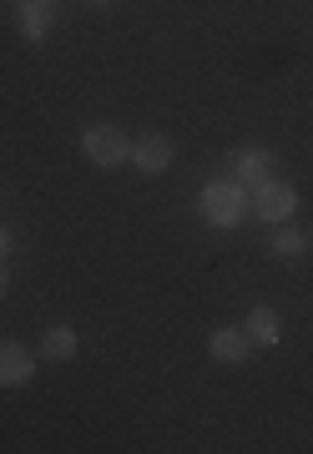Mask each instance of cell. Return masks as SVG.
<instances>
[{"mask_svg":"<svg viewBox=\"0 0 313 454\" xmlns=\"http://www.w3.org/2000/svg\"><path fill=\"white\" fill-rule=\"evenodd\" d=\"M35 369V358L20 343H0V384H26Z\"/></svg>","mask_w":313,"mask_h":454,"instance_id":"277c9868","label":"cell"},{"mask_svg":"<svg viewBox=\"0 0 313 454\" xmlns=\"http://www.w3.org/2000/svg\"><path fill=\"white\" fill-rule=\"evenodd\" d=\"M293 207H298V192L288 187V182H258L253 187V212L263 217V223H283V217H293Z\"/></svg>","mask_w":313,"mask_h":454,"instance_id":"7a4b0ae2","label":"cell"},{"mask_svg":"<svg viewBox=\"0 0 313 454\" xmlns=\"http://www.w3.org/2000/svg\"><path fill=\"white\" fill-rule=\"evenodd\" d=\"M202 212H207L217 227L243 223L247 217V187L243 182H217V187H207V192H202Z\"/></svg>","mask_w":313,"mask_h":454,"instance_id":"6da1fadb","label":"cell"},{"mask_svg":"<svg viewBox=\"0 0 313 454\" xmlns=\"http://www.w3.org/2000/svg\"><path fill=\"white\" fill-rule=\"evenodd\" d=\"M86 157H91V162L97 167H116V162H127V137H121V131L116 127H91L86 131Z\"/></svg>","mask_w":313,"mask_h":454,"instance_id":"3957f363","label":"cell"},{"mask_svg":"<svg viewBox=\"0 0 313 454\" xmlns=\"http://www.w3.org/2000/svg\"><path fill=\"white\" fill-rule=\"evenodd\" d=\"M41 354H46V358H71V354H76V333H67V328H51L46 343H41Z\"/></svg>","mask_w":313,"mask_h":454,"instance_id":"9c48e42d","label":"cell"},{"mask_svg":"<svg viewBox=\"0 0 313 454\" xmlns=\"http://www.w3.org/2000/svg\"><path fill=\"white\" fill-rule=\"evenodd\" d=\"M232 182H243V187L268 182V152H238L232 157Z\"/></svg>","mask_w":313,"mask_h":454,"instance_id":"8992f818","label":"cell"},{"mask_svg":"<svg viewBox=\"0 0 313 454\" xmlns=\"http://www.w3.org/2000/svg\"><path fill=\"white\" fill-rule=\"evenodd\" d=\"M213 358H223V364H243L247 358V339L238 333V328H223V333H213Z\"/></svg>","mask_w":313,"mask_h":454,"instance_id":"52a82bcc","label":"cell"},{"mask_svg":"<svg viewBox=\"0 0 313 454\" xmlns=\"http://www.w3.org/2000/svg\"><path fill=\"white\" fill-rule=\"evenodd\" d=\"M5 283H11V278H5V268H0V293H5Z\"/></svg>","mask_w":313,"mask_h":454,"instance_id":"5bb4252c","label":"cell"},{"mask_svg":"<svg viewBox=\"0 0 313 454\" xmlns=\"http://www.w3.org/2000/svg\"><path fill=\"white\" fill-rule=\"evenodd\" d=\"M97 5H106V0H97Z\"/></svg>","mask_w":313,"mask_h":454,"instance_id":"9a60e30c","label":"cell"},{"mask_svg":"<svg viewBox=\"0 0 313 454\" xmlns=\"http://www.w3.org/2000/svg\"><path fill=\"white\" fill-rule=\"evenodd\" d=\"M283 324H278V313L273 309H253L247 313V339H258V343H278Z\"/></svg>","mask_w":313,"mask_h":454,"instance_id":"ba28073f","label":"cell"},{"mask_svg":"<svg viewBox=\"0 0 313 454\" xmlns=\"http://www.w3.org/2000/svg\"><path fill=\"white\" fill-rule=\"evenodd\" d=\"M303 247H309V238H303V232H278V238H273V253H283V258H298Z\"/></svg>","mask_w":313,"mask_h":454,"instance_id":"30bf717a","label":"cell"},{"mask_svg":"<svg viewBox=\"0 0 313 454\" xmlns=\"http://www.w3.org/2000/svg\"><path fill=\"white\" fill-rule=\"evenodd\" d=\"M11 5H20V11H31V5H41V0H11Z\"/></svg>","mask_w":313,"mask_h":454,"instance_id":"4fadbf2b","label":"cell"},{"mask_svg":"<svg viewBox=\"0 0 313 454\" xmlns=\"http://www.w3.org/2000/svg\"><path fill=\"white\" fill-rule=\"evenodd\" d=\"M5 247H11V232H5V227H0V253H5Z\"/></svg>","mask_w":313,"mask_h":454,"instance_id":"7c38bea8","label":"cell"},{"mask_svg":"<svg viewBox=\"0 0 313 454\" xmlns=\"http://www.w3.org/2000/svg\"><path fill=\"white\" fill-rule=\"evenodd\" d=\"M20 20H26V35H31V41H41V35H46V5H31V11H20Z\"/></svg>","mask_w":313,"mask_h":454,"instance_id":"8fae6325","label":"cell"},{"mask_svg":"<svg viewBox=\"0 0 313 454\" xmlns=\"http://www.w3.org/2000/svg\"><path fill=\"white\" fill-rule=\"evenodd\" d=\"M137 167H142V172H167V167H172V142L157 137V131L142 137V142H137Z\"/></svg>","mask_w":313,"mask_h":454,"instance_id":"5b68a950","label":"cell"}]
</instances>
